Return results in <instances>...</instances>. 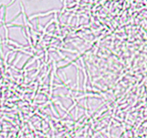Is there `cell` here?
<instances>
[{
  "label": "cell",
  "mask_w": 147,
  "mask_h": 138,
  "mask_svg": "<svg viewBox=\"0 0 147 138\" xmlns=\"http://www.w3.org/2000/svg\"><path fill=\"white\" fill-rule=\"evenodd\" d=\"M57 10H51L49 12H46V13H41V14H36V15H32L29 18V19H35V18H39V17H45V16H48V15H50L52 13H56Z\"/></svg>",
  "instance_id": "cell-1"
}]
</instances>
